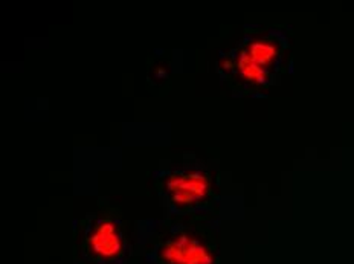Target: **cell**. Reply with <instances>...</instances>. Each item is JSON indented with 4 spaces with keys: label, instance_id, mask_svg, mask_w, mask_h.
I'll return each instance as SVG.
<instances>
[{
    "label": "cell",
    "instance_id": "1",
    "mask_svg": "<svg viewBox=\"0 0 354 264\" xmlns=\"http://www.w3.org/2000/svg\"><path fill=\"white\" fill-rule=\"evenodd\" d=\"M167 191L177 205L202 202L209 193V179L203 171L187 170L171 174L167 179Z\"/></svg>",
    "mask_w": 354,
    "mask_h": 264
},
{
    "label": "cell",
    "instance_id": "2",
    "mask_svg": "<svg viewBox=\"0 0 354 264\" xmlns=\"http://www.w3.org/2000/svg\"><path fill=\"white\" fill-rule=\"evenodd\" d=\"M168 251L169 255L180 264H201L202 261H205L203 249L196 245L194 241H188L187 238L174 241Z\"/></svg>",
    "mask_w": 354,
    "mask_h": 264
},
{
    "label": "cell",
    "instance_id": "3",
    "mask_svg": "<svg viewBox=\"0 0 354 264\" xmlns=\"http://www.w3.org/2000/svg\"><path fill=\"white\" fill-rule=\"evenodd\" d=\"M93 243L97 249L104 252H113L118 249V237L115 226L109 222H102L93 234Z\"/></svg>",
    "mask_w": 354,
    "mask_h": 264
}]
</instances>
